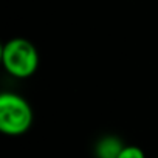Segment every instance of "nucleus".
I'll return each mask as SVG.
<instances>
[{"mask_svg":"<svg viewBox=\"0 0 158 158\" xmlns=\"http://www.w3.org/2000/svg\"><path fill=\"white\" fill-rule=\"evenodd\" d=\"M2 64L13 77L27 79L37 71V48L25 37H13L2 47Z\"/></svg>","mask_w":158,"mask_h":158,"instance_id":"f257e3e1","label":"nucleus"},{"mask_svg":"<svg viewBox=\"0 0 158 158\" xmlns=\"http://www.w3.org/2000/svg\"><path fill=\"white\" fill-rule=\"evenodd\" d=\"M33 124V110L28 101L13 92L0 95V130L8 136H20Z\"/></svg>","mask_w":158,"mask_h":158,"instance_id":"f03ea898","label":"nucleus"},{"mask_svg":"<svg viewBox=\"0 0 158 158\" xmlns=\"http://www.w3.org/2000/svg\"><path fill=\"white\" fill-rule=\"evenodd\" d=\"M124 143L115 135H106L99 138L95 144L96 158H118L124 149Z\"/></svg>","mask_w":158,"mask_h":158,"instance_id":"7ed1b4c3","label":"nucleus"},{"mask_svg":"<svg viewBox=\"0 0 158 158\" xmlns=\"http://www.w3.org/2000/svg\"><path fill=\"white\" fill-rule=\"evenodd\" d=\"M118 158H146V153H144V150H143L141 147H138V146L126 144Z\"/></svg>","mask_w":158,"mask_h":158,"instance_id":"20e7f679","label":"nucleus"},{"mask_svg":"<svg viewBox=\"0 0 158 158\" xmlns=\"http://www.w3.org/2000/svg\"><path fill=\"white\" fill-rule=\"evenodd\" d=\"M156 158H158V156H156Z\"/></svg>","mask_w":158,"mask_h":158,"instance_id":"39448f33","label":"nucleus"}]
</instances>
